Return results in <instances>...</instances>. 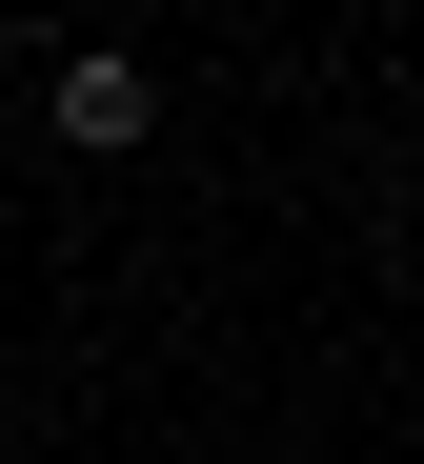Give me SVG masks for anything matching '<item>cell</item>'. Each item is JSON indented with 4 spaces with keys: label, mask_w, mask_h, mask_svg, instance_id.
<instances>
[{
    "label": "cell",
    "mask_w": 424,
    "mask_h": 464,
    "mask_svg": "<svg viewBox=\"0 0 424 464\" xmlns=\"http://www.w3.org/2000/svg\"><path fill=\"white\" fill-rule=\"evenodd\" d=\"M142 121H162V82H142L122 41H81V61H61V141H81V162H122Z\"/></svg>",
    "instance_id": "1"
}]
</instances>
